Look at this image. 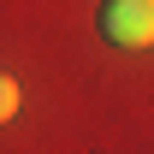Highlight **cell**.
<instances>
[{
	"mask_svg": "<svg viewBox=\"0 0 154 154\" xmlns=\"http://www.w3.org/2000/svg\"><path fill=\"white\" fill-rule=\"evenodd\" d=\"M101 36L113 48H154V0H107Z\"/></svg>",
	"mask_w": 154,
	"mask_h": 154,
	"instance_id": "cell-1",
	"label": "cell"
},
{
	"mask_svg": "<svg viewBox=\"0 0 154 154\" xmlns=\"http://www.w3.org/2000/svg\"><path fill=\"white\" fill-rule=\"evenodd\" d=\"M12 113H18V77H6V71H0V125H6Z\"/></svg>",
	"mask_w": 154,
	"mask_h": 154,
	"instance_id": "cell-2",
	"label": "cell"
}]
</instances>
